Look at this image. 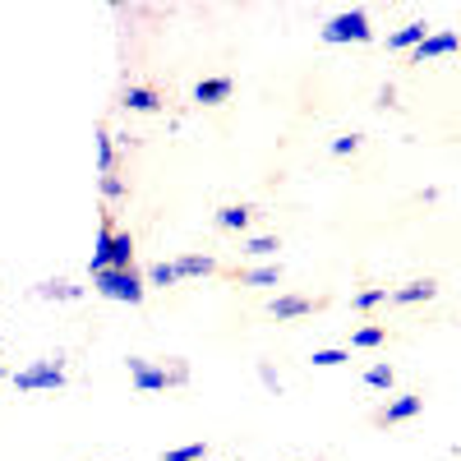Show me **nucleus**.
<instances>
[{
	"label": "nucleus",
	"mask_w": 461,
	"mask_h": 461,
	"mask_svg": "<svg viewBox=\"0 0 461 461\" xmlns=\"http://www.w3.org/2000/svg\"><path fill=\"white\" fill-rule=\"evenodd\" d=\"M111 267H134V236L125 226H115V217H102L88 273H111Z\"/></svg>",
	"instance_id": "f257e3e1"
},
{
	"label": "nucleus",
	"mask_w": 461,
	"mask_h": 461,
	"mask_svg": "<svg viewBox=\"0 0 461 461\" xmlns=\"http://www.w3.org/2000/svg\"><path fill=\"white\" fill-rule=\"evenodd\" d=\"M93 291L111 304H143L148 300V282L139 267H111V273H93Z\"/></svg>",
	"instance_id": "f03ea898"
},
{
	"label": "nucleus",
	"mask_w": 461,
	"mask_h": 461,
	"mask_svg": "<svg viewBox=\"0 0 461 461\" xmlns=\"http://www.w3.org/2000/svg\"><path fill=\"white\" fill-rule=\"evenodd\" d=\"M14 388L19 393H60L65 383H69V374H65V356L56 351V356H42V360H28L23 369H14Z\"/></svg>",
	"instance_id": "7ed1b4c3"
},
{
	"label": "nucleus",
	"mask_w": 461,
	"mask_h": 461,
	"mask_svg": "<svg viewBox=\"0 0 461 461\" xmlns=\"http://www.w3.org/2000/svg\"><path fill=\"white\" fill-rule=\"evenodd\" d=\"M319 37L328 47H365V42H374V28H369V14L365 10H341V14H332L323 28H319Z\"/></svg>",
	"instance_id": "20e7f679"
},
{
	"label": "nucleus",
	"mask_w": 461,
	"mask_h": 461,
	"mask_svg": "<svg viewBox=\"0 0 461 461\" xmlns=\"http://www.w3.org/2000/svg\"><path fill=\"white\" fill-rule=\"evenodd\" d=\"M125 369H130V383H134V393H167V388H171V378H167V369H162L158 360L130 356V360H125Z\"/></svg>",
	"instance_id": "39448f33"
},
{
	"label": "nucleus",
	"mask_w": 461,
	"mask_h": 461,
	"mask_svg": "<svg viewBox=\"0 0 461 461\" xmlns=\"http://www.w3.org/2000/svg\"><path fill=\"white\" fill-rule=\"evenodd\" d=\"M456 51H461V37H456L452 28H434L425 42L411 51V60H415V65H425V60H447V56H456Z\"/></svg>",
	"instance_id": "423d86ee"
},
{
	"label": "nucleus",
	"mask_w": 461,
	"mask_h": 461,
	"mask_svg": "<svg viewBox=\"0 0 461 461\" xmlns=\"http://www.w3.org/2000/svg\"><path fill=\"white\" fill-rule=\"evenodd\" d=\"M121 106H125L130 115H158V111H162V93L148 88V84H130V88L121 93Z\"/></svg>",
	"instance_id": "0eeeda50"
},
{
	"label": "nucleus",
	"mask_w": 461,
	"mask_h": 461,
	"mask_svg": "<svg viewBox=\"0 0 461 461\" xmlns=\"http://www.w3.org/2000/svg\"><path fill=\"white\" fill-rule=\"evenodd\" d=\"M37 300H56V304H74V300H84V286H74L65 277H47V282H37L32 286Z\"/></svg>",
	"instance_id": "6e6552de"
},
{
	"label": "nucleus",
	"mask_w": 461,
	"mask_h": 461,
	"mask_svg": "<svg viewBox=\"0 0 461 461\" xmlns=\"http://www.w3.org/2000/svg\"><path fill=\"white\" fill-rule=\"evenodd\" d=\"M310 310H314V300H304V295H273V300H267V314H273L277 323L304 319Z\"/></svg>",
	"instance_id": "1a4fd4ad"
},
{
	"label": "nucleus",
	"mask_w": 461,
	"mask_h": 461,
	"mask_svg": "<svg viewBox=\"0 0 461 461\" xmlns=\"http://www.w3.org/2000/svg\"><path fill=\"white\" fill-rule=\"evenodd\" d=\"M230 93H236V84H230L226 74H217V79H199V84H194V102H199V106H221V102H230Z\"/></svg>",
	"instance_id": "9d476101"
},
{
	"label": "nucleus",
	"mask_w": 461,
	"mask_h": 461,
	"mask_svg": "<svg viewBox=\"0 0 461 461\" xmlns=\"http://www.w3.org/2000/svg\"><path fill=\"white\" fill-rule=\"evenodd\" d=\"M429 32H434V28H429L425 19H411V23H402V28L388 37V47H393V51H415V47L425 42Z\"/></svg>",
	"instance_id": "9b49d317"
},
{
	"label": "nucleus",
	"mask_w": 461,
	"mask_h": 461,
	"mask_svg": "<svg viewBox=\"0 0 461 461\" xmlns=\"http://www.w3.org/2000/svg\"><path fill=\"white\" fill-rule=\"evenodd\" d=\"M217 230H236V236H245L249 230V221H254V208L249 203H226V208H217Z\"/></svg>",
	"instance_id": "f8f14e48"
},
{
	"label": "nucleus",
	"mask_w": 461,
	"mask_h": 461,
	"mask_svg": "<svg viewBox=\"0 0 461 461\" xmlns=\"http://www.w3.org/2000/svg\"><path fill=\"white\" fill-rule=\"evenodd\" d=\"M438 295V282L434 277H420V282H406L393 291V304H429Z\"/></svg>",
	"instance_id": "ddd939ff"
},
{
	"label": "nucleus",
	"mask_w": 461,
	"mask_h": 461,
	"mask_svg": "<svg viewBox=\"0 0 461 461\" xmlns=\"http://www.w3.org/2000/svg\"><path fill=\"white\" fill-rule=\"evenodd\" d=\"M176 273H180V282L212 277V273H217V258H212V254H180V258H176Z\"/></svg>",
	"instance_id": "4468645a"
},
{
	"label": "nucleus",
	"mask_w": 461,
	"mask_h": 461,
	"mask_svg": "<svg viewBox=\"0 0 461 461\" xmlns=\"http://www.w3.org/2000/svg\"><path fill=\"white\" fill-rule=\"evenodd\" d=\"M420 406H425V402H420L415 393L393 397L388 406H383V425H402V420H415V415H420Z\"/></svg>",
	"instance_id": "2eb2a0df"
},
{
	"label": "nucleus",
	"mask_w": 461,
	"mask_h": 461,
	"mask_svg": "<svg viewBox=\"0 0 461 461\" xmlns=\"http://www.w3.org/2000/svg\"><path fill=\"white\" fill-rule=\"evenodd\" d=\"M93 148H97V176H111L115 171V134L111 130H97L93 134Z\"/></svg>",
	"instance_id": "dca6fc26"
},
{
	"label": "nucleus",
	"mask_w": 461,
	"mask_h": 461,
	"mask_svg": "<svg viewBox=\"0 0 461 461\" xmlns=\"http://www.w3.org/2000/svg\"><path fill=\"white\" fill-rule=\"evenodd\" d=\"M143 282H148V291L152 286H176L180 282V273H176V258H162V263H152V267H143Z\"/></svg>",
	"instance_id": "f3484780"
},
{
	"label": "nucleus",
	"mask_w": 461,
	"mask_h": 461,
	"mask_svg": "<svg viewBox=\"0 0 461 461\" xmlns=\"http://www.w3.org/2000/svg\"><path fill=\"white\" fill-rule=\"evenodd\" d=\"M240 282H245V286H277V282H282V263H258V267H245Z\"/></svg>",
	"instance_id": "a211bd4d"
},
{
	"label": "nucleus",
	"mask_w": 461,
	"mask_h": 461,
	"mask_svg": "<svg viewBox=\"0 0 461 461\" xmlns=\"http://www.w3.org/2000/svg\"><path fill=\"white\" fill-rule=\"evenodd\" d=\"M388 300H393V291H388V286H369V291H356V300H351V304H356L360 314H369V310H378V304H388Z\"/></svg>",
	"instance_id": "6ab92c4d"
},
{
	"label": "nucleus",
	"mask_w": 461,
	"mask_h": 461,
	"mask_svg": "<svg viewBox=\"0 0 461 461\" xmlns=\"http://www.w3.org/2000/svg\"><path fill=\"white\" fill-rule=\"evenodd\" d=\"M249 258H273L282 245H277V236H245V245H240Z\"/></svg>",
	"instance_id": "aec40b11"
},
{
	"label": "nucleus",
	"mask_w": 461,
	"mask_h": 461,
	"mask_svg": "<svg viewBox=\"0 0 461 461\" xmlns=\"http://www.w3.org/2000/svg\"><path fill=\"white\" fill-rule=\"evenodd\" d=\"M393 383H397L393 365H369V369H365V388H378V393H388Z\"/></svg>",
	"instance_id": "412c9836"
},
{
	"label": "nucleus",
	"mask_w": 461,
	"mask_h": 461,
	"mask_svg": "<svg viewBox=\"0 0 461 461\" xmlns=\"http://www.w3.org/2000/svg\"><path fill=\"white\" fill-rule=\"evenodd\" d=\"M383 337H388V332H383L378 323H369V328L351 332V346H356V351H374V346H383Z\"/></svg>",
	"instance_id": "4be33fe9"
},
{
	"label": "nucleus",
	"mask_w": 461,
	"mask_h": 461,
	"mask_svg": "<svg viewBox=\"0 0 461 461\" xmlns=\"http://www.w3.org/2000/svg\"><path fill=\"white\" fill-rule=\"evenodd\" d=\"M346 360H351V356L337 351V346H323V351H314V356H310V365H314V369H337V365H346Z\"/></svg>",
	"instance_id": "5701e85b"
},
{
	"label": "nucleus",
	"mask_w": 461,
	"mask_h": 461,
	"mask_svg": "<svg viewBox=\"0 0 461 461\" xmlns=\"http://www.w3.org/2000/svg\"><path fill=\"white\" fill-rule=\"evenodd\" d=\"M208 456V443H180L167 452V461H203Z\"/></svg>",
	"instance_id": "b1692460"
},
{
	"label": "nucleus",
	"mask_w": 461,
	"mask_h": 461,
	"mask_svg": "<svg viewBox=\"0 0 461 461\" xmlns=\"http://www.w3.org/2000/svg\"><path fill=\"white\" fill-rule=\"evenodd\" d=\"M97 189H102V199H106V203H121V199H125V180L115 176V171H111V176H102V185H97Z\"/></svg>",
	"instance_id": "393cba45"
},
{
	"label": "nucleus",
	"mask_w": 461,
	"mask_h": 461,
	"mask_svg": "<svg viewBox=\"0 0 461 461\" xmlns=\"http://www.w3.org/2000/svg\"><path fill=\"white\" fill-rule=\"evenodd\" d=\"M162 369H167V378H171V388H185V383H189V365H185L180 356H171Z\"/></svg>",
	"instance_id": "a878e982"
},
{
	"label": "nucleus",
	"mask_w": 461,
	"mask_h": 461,
	"mask_svg": "<svg viewBox=\"0 0 461 461\" xmlns=\"http://www.w3.org/2000/svg\"><path fill=\"white\" fill-rule=\"evenodd\" d=\"M360 134H341V139H332V158H351V152H360Z\"/></svg>",
	"instance_id": "bb28decb"
},
{
	"label": "nucleus",
	"mask_w": 461,
	"mask_h": 461,
	"mask_svg": "<svg viewBox=\"0 0 461 461\" xmlns=\"http://www.w3.org/2000/svg\"><path fill=\"white\" fill-rule=\"evenodd\" d=\"M258 383H263L267 393H282V378H277V369H273V365H258Z\"/></svg>",
	"instance_id": "cd10ccee"
},
{
	"label": "nucleus",
	"mask_w": 461,
	"mask_h": 461,
	"mask_svg": "<svg viewBox=\"0 0 461 461\" xmlns=\"http://www.w3.org/2000/svg\"><path fill=\"white\" fill-rule=\"evenodd\" d=\"M378 106H383V111L397 106V84H383V88H378Z\"/></svg>",
	"instance_id": "c85d7f7f"
},
{
	"label": "nucleus",
	"mask_w": 461,
	"mask_h": 461,
	"mask_svg": "<svg viewBox=\"0 0 461 461\" xmlns=\"http://www.w3.org/2000/svg\"><path fill=\"white\" fill-rule=\"evenodd\" d=\"M0 383H5V365H0Z\"/></svg>",
	"instance_id": "c756f323"
},
{
	"label": "nucleus",
	"mask_w": 461,
	"mask_h": 461,
	"mask_svg": "<svg viewBox=\"0 0 461 461\" xmlns=\"http://www.w3.org/2000/svg\"><path fill=\"white\" fill-rule=\"evenodd\" d=\"M230 461H240V456H230Z\"/></svg>",
	"instance_id": "7c9ffc66"
}]
</instances>
